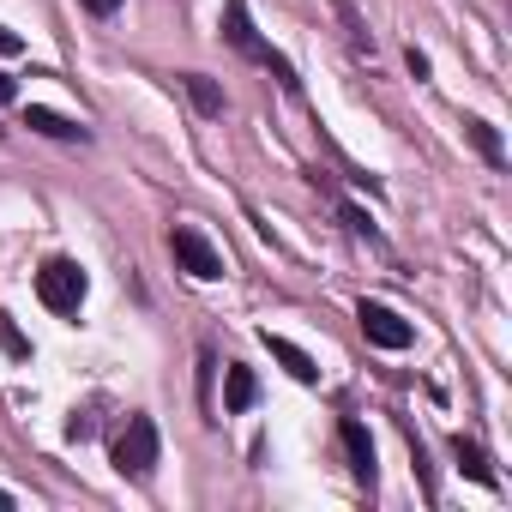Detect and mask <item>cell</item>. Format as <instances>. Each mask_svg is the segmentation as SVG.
<instances>
[{
    "label": "cell",
    "mask_w": 512,
    "mask_h": 512,
    "mask_svg": "<svg viewBox=\"0 0 512 512\" xmlns=\"http://www.w3.org/2000/svg\"><path fill=\"white\" fill-rule=\"evenodd\" d=\"M0 103H13V79L7 73H0Z\"/></svg>",
    "instance_id": "17"
},
{
    "label": "cell",
    "mask_w": 512,
    "mask_h": 512,
    "mask_svg": "<svg viewBox=\"0 0 512 512\" xmlns=\"http://www.w3.org/2000/svg\"><path fill=\"white\" fill-rule=\"evenodd\" d=\"M181 85H187V97H193V109H199V115H223V91H217L205 73H187Z\"/></svg>",
    "instance_id": "10"
},
{
    "label": "cell",
    "mask_w": 512,
    "mask_h": 512,
    "mask_svg": "<svg viewBox=\"0 0 512 512\" xmlns=\"http://www.w3.org/2000/svg\"><path fill=\"white\" fill-rule=\"evenodd\" d=\"M338 434H344V452H350L356 482H374V440H368V428H362V422H344Z\"/></svg>",
    "instance_id": "7"
},
{
    "label": "cell",
    "mask_w": 512,
    "mask_h": 512,
    "mask_svg": "<svg viewBox=\"0 0 512 512\" xmlns=\"http://www.w3.org/2000/svg\"><path fill=\"white\" fill-rule=\"evenodd\" d=\"M85 7H91V13H115V7H121V0H85Z\"/></svg>",
    "instance_id": "16"
},
{
    "label": "cell",
    "mask_w": 512,
    "mask_h": 512,
    "mask_svg": "<svg viewBox=\"0 0 512 512\" xmlns=\"http://www.w3.org/2000/svg\"><path fill=\"white\" fill-rule=\"evenodd\" d=\"M344 223H350V229H356V235H374V223H368V217H362V211H356V205H344Z\"/></svg>",
    "instance_id": "14"
},
{
    "label": "cell",
    "mask_w": 512,
    "mask_h": 512,
    "mask_svg": "<svg viewBox=\"0 0 512 512\" xmlns=\"http://www.w3.org/2000/svg\"><path fill=\"white\" fill-rule=\"evenodd\" d=\"M266 350H272V356H278V362H284V368H290V374L302 380V386H314V380H320V368H314V356H308L302 344H290V338L266 332Z\"/></svg>",
    "instance_id": "6"
},
{
    "label": "cell",
    "mask_w": 512,
    "mask_h": 512,
    "mask_svg": "<svg viewBox=\"0 0 512 512\" xmlns=\"http://www.w3.org/2000/svg\"><path fill=\"white\" fill-rule=\"evenodd\" d=\"M452 452H458V464H464V476L470 482H482V488H494V470H488V458H482V446H470L464 434L452 440Z\"/></svg>",
    "instance_id": "11"
},
{
    "label": "cell",
    "mask_w": 512,
    "mask_h": 512,
    "mask_svg": "<svg viewBox=\"0 0 512 512\" xmlns=\"http://www.w3.org/2000/svg\"><path fill=\"white\" fill-rule=\"evenodd\" d=\"M0 512H13V494H7V488H0Z\"/></svg>",
    "instance_id": "18"
},
{
    "label": "cell",
    "mask_w": 512,
    "mask_h": 512,
    "mask_svg": "<svg viewBox=\"0 0 512 512\" xmlns=\"http://www.w3.org/2000/svg\"><path fill=\"white\" fill-rule=\"evenodd\" d=\"M37 296H43L49 314H79V302H85V272H79L73 260H49V266L37 272Z\"/></svg>",
    "instance_id": "3"
},
{
    "label": "cell",
    "mask_w": 512,
    "mask_h": 512,
    "mask_svg": "<svg viewBox=\"0 0 512 512\" xmlns=\"http://www.w3.org/2000/svg\"><path fill=\"white\" fill-rule=\"evenodd\" d=\"M356 320H362V332H368V344H380V350H410V320H398L386 302H362L356 308Z\"/></svg>",
    "instance_id": "5"
},
{
    "label": "cell",
    "mask_w": 512,
    "mask_h": 512,
    "mask_svg": "<svg viewBox=\"0 0 512 512\" xmlns=\"http://www.w3.org/2000/svg\"><path fill=\"white\" fill-rule=\"evenodd\" d=\"M223 37H229V43H235L247 61H266V67H272V73H278V79L296 91V73H290V61H284V55H272V49L260 43V31H253V19H247V0H229V7H223Z\"/></svg>",
    "instance_id": "2"
},
{
    "label": "cell",
    "mask_w": 512,
    "mask_h": 512,
    "mask_svg": "<svg viewBox=\"0 0 512 512\" xmlns=\"http://www.w3.org/2000/svg\"><path fill=\"white\" fill-rule=\"evenodd\" d=\"M0 350H7V356H19V362L31 356V344L19 338V326H13V314H0Z\"/></svg>",
    "instance_id": "13"
},
{
    "label": "cell",
    "mask_w": 512,
    "mask_h": 512,
    "mask_svg": "<svg viewBox=\"0 0 512 512\" xmlns=\"http://www.w3.org/2000/svg\"><path fill=\"white\" fill-rule=\"evenodd\" d=\"M115 470L133 476V482H145L157 470V422L151 416H127V428L115 440Z\"/></svg>",
    "instance_id": "1"
},
{
    "label": "cell",
    "mask_w": 512,
    "mask_h": 512,
    "mask_svg": "<svg viewBox=\"0 0 512 512\" xmlns=\"http://www.w3.org/2000/svg\"><path fill=\"white\" fill-rule=\"evenodd\" d=\"M25 127H31V133H43V139H85V127H79V121H67V115H55V109H43V103H31V109H25Z\"/></svg>",
    "instance_id": "8"
},
{
    "label": "cell",
    "mask_w": 512,
    "mask_h": 512,
    "mask_svg": "<svg viewBox=\"0 0 512 512\" xmlns=\"http://www.w3.org/2000/svg\"><path fill=\"white\" fill-rule=\"evenodd\" d=\"M169 253H175L181 272H193V278H205V284L223 278V253H217L199 229H175V235H169Z\"/></svg>",
    "instance_id": "4"
},
{
    "label": "cell",
    "mask_w": 512,
    "mask_h": 512,
    "mask_svg": "<svg viewBox=\"0 0 512 512\" xmlns=\"http://www.w3.org/2000/svg\"><path fill=\"white\" fill-rule=\"evenodd\" d=\"M0 55H19V37H13L7 25H0Z\"/></svg>",
    "instance_id": "15"
},
{
    "label": "cell",
    "mask_w": 512,
    "mask_h": 512,
    "mask_svg": "<svg viewBox=\"0 0 512 512\" xmlns=\"http://www.w3.org/2000/svg\"><path fill=\"white\" fill-rule=\"evenodd\" d=\"M253 398H260V380L229 362V374H223V410H253Z\"/></svg>",
    "instance_id": "9"
},
{
    "label": "cell",
    "mask_w": 512,
    "mask_h": 512,
    "mask_svg": "<svg viewBox=\"0 0 512 512\" xmlns=\"http://www.w3.org/2000/svg\"><path fill=\"white\" fill-rule=\"evenodd\" d=\"M464 139H470V145H476V151H482L488 163H500V157H506V151H500V133H494L488 121H476V115L464 121Z\"/></svg>",
    "instance_id": "12"
}]
</instances>
